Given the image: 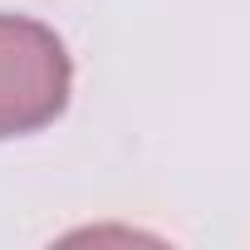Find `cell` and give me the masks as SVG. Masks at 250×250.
<instances>
[{"label":"cell","instance_id":"6da1fadb","mask_svg":"<svg viewBox=\"0 0 250 250\" xmlns=\"http://www.w3.org/2000/svg\"><path fill=\"white\" fill-rule=\"evenodd\" d=\"M74 64L64 40L20 15H0V138L40 133L69 108Z\"/></svg>","mask_w":250,"mask_h":250}]
</instances>
